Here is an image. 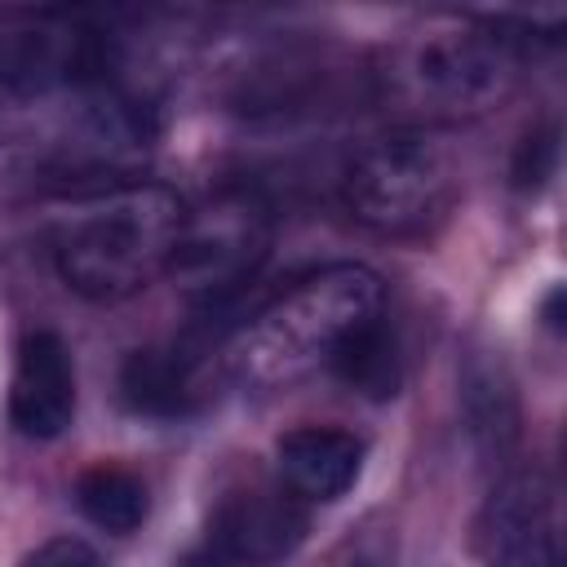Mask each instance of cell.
<instances>
[{
  "mask_svg": "<svg viewBox=\"0 0 567 567\" xmlns=\"http://www.w3.org/2000/svg\"><path fill=\"white\" fill-rule=\"evenodd\" d=\"M478 545L487 567H563V518L554 483L536 470L501 478L483 505Z\"/></svg>",
  "mask_w": 567,
  "mask_h": 567,
  "instance_id": "obj_8",
  "label": "cell"
},
{
  "mask_svg": "<svg viewBox=\"0 0 567 567\" xmlns=\"http://www.w3.org/2000/svg\"><path fill=\"white\" fill-rule=\"evenodd\" d=\"M385 315V284L368 266L341 261L310 270L266 297L230 337L226 363L244 390L270 394L332 368L341 346Z\"/></svg>",
  "mask_w": 567,
  "mask_h": 567,
  "instance_id": "obj_3",
  "label": "cell"
},
{
  "mask_svg": "<svg viewBox=\"0 0 567 567\" xmlns=\"http://www.w3.org/2000/svg\"><path fill=\"white\" fill-rule=\"evenodd\" d=\"M306 501L284 483H239L230 487L208 523V545L199 549L213 567H275L306 536Z\"/></svg>",
  "mask_w": 567,
  "mask_h": 567,
  "instance_id": "obj_7",
  "label": "cell"
},
{
  "mask_svg": "<svg viewBox=\"0 0 567 567\" xmlns=\"http://www.w3.org/2000/svg\"><path fill=\"white\" fill-rule=\"evenodd\" d=\"M279 483L301 501H337L363 470V439L341 425H297L275 443Z\"/></svg>",
  "mask_w": 567,
  "mask_h": 567,
  "instance_id": "obj_10",
  "label": "cell"
},
{
  "mask_svg": "<svg viewBox=\"0 0 567 567\" xmlns=\"http://www.w3.org/2000/svg\"><path fill=\"white\" fill-rule=\"evenodd\" d=\"M266 252H270L266 199L257 190L226 186L213 199H204L195 213L186 208L168 275L190 301L217 306L261 270Z\"/></svg>",
  "mask_w": 567,
  "mask_h": 567,
  "instance_id": "obj_5",
  "label": "cell"
},
{
  "mask_svg": "<svg viewBox=\"0 0 567 567\" xmlns=\"http://www.w3.org/2000/svg\"><path fill=\"white\" fill-rule=\"evenodd\" d=\"M518 35L501 18L425 13L385 44L377 89L408 128H434L474 120L505 102L518 80Z\"/></svg>",
  "mask_w": 567,
  "mask_h": 567,
  "instance_id": "obj_1",
  "label": "cell"
},
{
  "mask_svg": "<svg viewBox=\"0 0 567 567\" xmlns=\"http://www.w3.org/2000/svg\"><path fill=\"white\" fill-rule=\"evenodd\" d=\"M75 509L111 532V536H128L146 523V509H151V496H146V483L137 470L128 465H115V461H97L89 465L80 478H75Z\"/></svg>",
  "mask_w": 567,
  "mask_h": 567,
  "instance_id": "obj_12",
  "label": "cell"
},
{
  "mask_svg": "<svg viewBox=\"0 0 567 567\" xmlns=\"http://www.w3.org/2000/svg\"><path fill=\"white\" fill-rule=\"evenodd\" d=\"M9 421L22 439L49 443L75 421V363L53 328H31L18 341L9 377Z\"/></svg>",
  "mask_w": 567,
  "mask_h": 567,
  "instance_id": "obj_9",
  "label": "cell"
},
{
  "mask_svg": "<svg viewBox=\"0 0 567 567\" xmlns=\"http://www.w3.org/2000/svg\"><path fill=\"white\" fill-rule=\"evenodd\" d=\"M456 190V159L434 128H394L363 142L341 168V208L372 235H421Z\"/></svg>",
  "mask_w": 567,
  "mask_h": 567,
  "instance_id": "obj_4",
  "label": "cell"
},
{
  "mask_svg": "<svg viewBox=\"0 0 567 567\" xmlns=\"http://www.w3.org/2000/svg\"><path fill=\"white\" fill-rule=\"evenodd\" d=\"M186 204L159 182H111L53 208L49 257L84 301H124L168 275Z\"/></svg>",
  "mask_w": 567,
  "mask_h": 567,
  "instance_id": "obj_2",
  "label": "cell"
},
{
  "mask_svg": "<svg viewBox=\"0 0 567 567\" xmlns=\"http://www.w3.org/2000/svg\"><path fill=\"white\" fill-rule=\"evenodd\" d=\"M22 567H102V563H97V554L80 536H53V540L35 545L22 558Z\"/></svg>",
  "mask_w": 567,
  "mask_h": 567,
  "instance_id": "obj_14",
  "label": "cell"
},
{
  "mask_svg": "<svg viewBox=\"0 0 567 567\" xmlns=\"http://www.w3.org/2000/svg\"><path fill=\"white\" fill-rule=\"evenodd\" d=\"M120 35L75 13H35L0 31V89L13 97L115 89Z\"/></svg>",
  "mask_w": 567,
  "mask_h": 567,
  "instance_id": "obj_6",
  "label": "cell"
},
{
  "mask_svg": "<svg viewBox=\"0 0 567 567\" xmlns=\"http://www.w3.org/2000/svg\"><path fill=\"white\" fill-rule=\"evenodd\" d=\"M124 399L146 416H182L195 399V363L182 346L133 350L120 372Z\"/></svg>",
  "mask_w": 567,
  "mask_h": 567,
  "instance_id": "obj_11",
  "label": "cell"
},
{
  "mask_svg": "<svg viewBox=\"0 0 567 567\" xmlns=\"http://www.w3.org/2000/svg\"><path fill=\"white\" fill-rule=\"evenodd\" d=\"M332 372L346 385H354V390H363L372 399L394 394V385H399V341L390 332V319L377 315L368 328H359L341 346V354L332 359Z\"/></svg>",
  "mask_w": 567,
  "mask_h": 567,
  "instance_id": "obj_13",
  "label": "cell"
}]
</instances>
